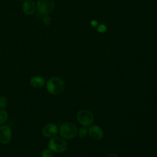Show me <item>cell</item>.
<instances>
[{"label":"cell","mask_w":157,"mask_h":157,"mask_svg":"<svg viewBox=\"0 0 157 157\" xmlns=\"http://www.w3.org/2000/svg\"><path fill=\"white\" fill-rule=\"evenodd\" d=\"M12 138V131L7 125L0 126V142L3 144H8Z\"/></svg>","instance_id":"8992f818"},{"label":"cell","mask_w":157,"mask_h":157,"mask_svg":"<svg viewBox=\"0 0 157 157\" xmlns=\"http://www.w3.org/2000/svg\"><path fill=\"white\" fill-rule=\"evenodd\" d=\"M58 132L57 126L54 123L47 124L42 129V132L43 136L47 137H53L55 136Z\"/></svg>","instance_id":"52a82bcc"},{"label":"cell","mask_w":157,"mask_h":157,"mask_svg":"<svg viewBox=\"0 0 157 157\" xmlns=\"http://www.w3.org/2000/svg\"><path fill=\"white\" fill-rule=\"evenodd\" d=\"M88 133L90 137L95 140L102 139L104 134L102 129L98 125H92L89 129Z\"/></svg>","instance_id":"9c48e42d"},{"label":"cell","mask_w":157,"mask_h":157,"mask_svg":"<svg viewBox=\"0 0 157 157\" xmlns=\"http://www.w3.org/2000/svg\"><path fill=\"white\" fill-rule=\"evenodd\" d=\"M45 83V78L40 76H35L30 80V85L35 88H40L44 86Z\"/></svg>","instance_id":"30bf717a"},{"label":"cell","mask_w":157,"mask_h":157,"mask_svg":"<svg viewBox=\"0 0 157 157\" xmlns=\"http://www.w3.org/2000/svg\"><path fill=\"white\" fill-rule=\"evenodd\" d=\"M46 85L47 91L53 95L61 94L64 91L65 87L64 81L58 77L50 78L47 81Z\"/></svg>","instance_id":"6da1fadb"},{"label":"cell","mask_w":157,"mask_h":157,"mask_svg":"<svg viewBox=\"0 0 157 157\" xmlns=\"http://www.w3.org/2000/svg\"><path fill=\"white\" fill-rule=\"evenodd\" d=\"M7 105V98L4 96H0V109H5Z\"/></svg>","instance_id":"4fadbf2b"},{"label":"cell","mask_w":157,"mask_h":157,"mask_svg":"<svg viewBox=\"0 0 157 157\" xmlns=\"http://www.w3.org/2000/svg\"><path fill=\"white\" fill-rule=\"evenodd\" d=\"M88 132L87 128L84 126L79 129V131H78L79 137L81 138H85V137H86Z\"/></svg>","instance_id":"7c38bea8"},{"label":"cell","mask_w":157,"mask_h":157,"mask_svg":"<svg viewBox=\"0 0 157 157\" xmlns=\"http://www.w3.org/2000/svg\"><path fill=\"white\" fill-rule=\"evenodd\" d=\"M59 133L64 139H71L77 135V128L74 123H64L60 126Z\"/></svg>","instance_id":"7a4b0ae2"},{"label":"cell","mask_w":157,"mask_h":157,"mask_svg":"<svg viewBox=\"0 0 157 157\" xmlns=\"http://www.w3.org/2000/svg\"><path fill=\"white\" fill-rule=\"evenodd\" d=\"M42 20L43 23L46 26L49 25L51 23V18L48 14L43 15V16L42 17Z\"/></svg>","instance_id":"5bb4252c"},{"label":"cell","mask_w":157,"mask_h":157,"mask_svg":"<svg viewBox=\"0 0 157 157\" xmlns=\"http://www.w3.org/2000/svg\"><path fill=\"white\" fill-rule=\"evenodd\" d=\"M55 7V3L53 0H37L36 9L42 15L48 14L52 12Z\"/></svg>","instance_id":"277c9868"},{"label":"cell","mask_w":157,"mask_h":157,"mask_svg":"<svg viewBox=\"0 0 157 157\" xmlns=\"http://www.w3.org/2000/svg\"><path fill=\"white\" fill-rule=\"evenodd\" d=\"M77 118L79 123L85 126H90L93 123L94 120L92 112L88 110L85 109L80 110L77 113Z\"/></svg>","instance_id":"5b68a950"},{"label":"cell","mask_w":157,"mask_h":157,"mask_svg":"<svg viewBox=\"0 0 157 157\" xmlns=\"http://www.w3.org/2000/svg\"><path fill=\"white\" fill-rule=\"evenodd\" d=\"M36 9V4L33 0H25L23 2L22 10L27 15H33Z\"/></svg>","instance_id":"ba28073f"},{"label":"cell","mask_w":157,"mask_h":157,"mask_svg":"<svg viewBox=\"0 0 157 157\" xmlns=\"http://www.w3.org/2000/svg\"><path fill=\"white\" fill-rule=\"evenodd\" d=\"M8 119V113L7 112L1 109L0 110V124H3L5 123Z\"/></svg>","instance_id":"8fae6325"},{"label":"cell","mask_w":157,"mask_h":157,"mask_svg":"<svg viewBox=\"0 0 157 157\" xmlns=\"http://www.w3.org/2000/svg\"><path fill=\"white\" fill-rule=\"evenodd\" d=\"M105 157H119V156L117 155H116V154L112 153V154H109V155H107Z\"/></svg>","instance_id":"ac0fdd59"},{"label":"cell","mask_w":157,"mask_h":157,"mask_svg":"<svg viewBox=\"0 0 157 157\" xmlns=\"http://www.w3.org/2000/svg\"><path fill=\"white\" fill-rule=\"evenodd\" d=\"M91 25L92 26L96 27V26H97L98 25V22L96 20H92L91 21Z\"/></svg>","instance_id":"e0dca14e"},{"label":"cell","mask_w":157,"mask_h":157,"mask_svg":"<svg viewBox=\"0 0 157 157\" xmlns=\"http://www.w3.org/2000/svg\"><path fill=\"white\" fill-rule=\"evenodd\" d=\"M97 30L99 33H104L107 30V26L104 24H100L97 26Z\"/></svg>","instance_id":"2e32d148"},{"label":"cell","mask_w":157,"mask_h":157,"mask_svg":"<svg viewBox=\"0 0 157 157\" xmlns=\"http://www.w3.org/2000/svg\"><path fill=\"white\" fill-rule=\"evenodd\" d=\"M20 1H25V0H20Z\"/></svg>","instance_id":"d6986e66"},{"label":"cell","mask_w":157,"mask_h":157,"mask_svg":"<svg viewBox=\"0 0 157 157\" xmlns=\"http://www.w3.org/2000/svg\"><path fill=\"white\" fill-rule=\"evenodd\" d=\"M42 157H53L52 151L50 149H45L42 153Z\"/></svg>","instance_id":"9a60e30c"},{"label":"cell","mask_w":157,"mask_h":157,"mask_svg":"<svg viewBox=\"0 0 157 157\" xmlns=\"http://www.w3.org/2000/svg\"><path fill=\"white\" fill-rule=\"evenodd\" d=\"M48 148L56 153H61L67 148V143L63 138L59 137H53L48 142Z\"/></svg>","instance_id":"3957f363"}]
</instances>
